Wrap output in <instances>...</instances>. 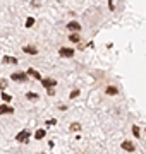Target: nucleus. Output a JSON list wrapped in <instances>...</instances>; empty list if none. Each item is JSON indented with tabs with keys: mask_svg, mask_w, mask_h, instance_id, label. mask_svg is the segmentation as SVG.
Returning <instances> with one entry per match:
<instances>
[{
	"mask_svg": "<svg viewBox=\"0 0 146 154\" xmlns=\"http://www.w3.org/2000/svg\"><path fill=\"white\" fill-rule=\"evenodd\" d=\"M76 96H79V89H74L72 93H71V99H74Z\"/></svg>",
	"mask_w": 146,
	"mask_h": 154,
	"instance_id": "nucleus-20",
	"label": "nucleus"
},
{
	"mask_svg": "<svg viewBox=\"0 0 146 154\" xmlns=\"http://www.w3.org/2000/svg\"><path fill=\"white\" fill-rule=\"evenodd\" d=\"M69 39H71L72 43H79V41H81V36H79V33H72L69 36Z\"/></svg>",
	"mask_w": 146,
	"mask_h": 154,
	"instance_id": "nucleus-15",
	"label": "nucleus"
},
{
	"mask_svg": "<svg viewBox=\"0 0 146 154\" xmlns=\"http://www.w3.org/2000/svg\"><path fill=\"white\" fill-rule=\"evenodd\" d=\"M12 81H16V82H26L28 81V72H14L11 75Z\"/></svg>",
	"mask_w": 146,
	"mask_h": 154,
	"instance_id": "nucleus-2",
	"label": "nucleus"
},
{
	"mask_svg": "<svg viewBox=\"0 0 146 154\" xmlns=\"http://www.w3.org/2000/svg\"><path fill=\"white\" fill-rule=\"evenodd\" d=\"M120 146H122V149L124 151H127V152H134V149H136L134 142H131V140H124Z\"/></svg>",
	"mask_w": 146,
	"mask_h": 154,
	"instance_id": "nucleus-5",
	"label": "nucleus"
},
{
	"mask_svg": "<svg viewBox=\"0 0 146 154\" xmlns=\"http://www.w3.org/2000/svg\"><path fill=\"white\" fill-rule=\"evenodd\" d=\"M40 154H45V152H40Z\"/></svg>",
	"mask_w": 146,
	"mask_h": 154,
	"instance_id": "nucleus-23",
	"label": "nucleus"
},
{
	"mask_svg": "<svg viewBox=\"0 0 146 154\" xmlns=\"http://www.w3.org/2000/svg\"><path fill=\"white\" fill-rule=\"evenodd\" d=\"M7 88V79H0V91H5Z\"/></svg>",
	"mask_w": 146,
	"mask_h": 154,
	"instance_id": "nucleus-16",
	"label": "nucleus"
},
{
	"mask_svg": "<svg viewBox=\"0 0 146 154\" xmlns=\"http://www.w3.org/2000/svg\"><path fill=\"white\" fill-rule=\"evenodd\" d=\"M46 93L50 94V96H53V94H55V89H53V88H48V89H46Z\"/></svg>",
	"mask_w": 146,
	"mask_h": 154,
	"instance_id": "nucleus-21",
	"label": "nucleus"
},
{
	"mask_svg": "<svg viewBox=\"0 0 146 154\" xmlns=\"http://www.w3.org/2000/svg\"><path fill=\"white\" fill-rule=\"evenodd\" d=\"M14 113V108L7 105H0V115H12Z\"/></svg>",
	"mask_w": 146,
	"mask_h": 154,
	"instance_id": "nucleus-7",
	"label": "nucleus"
},
{
	"mask_svg": "<svg viewBox=\"0 0 146 154\" xmlns=\"http://www.w3.org/2000/svg\"><path fill=\"white\" fill-rule=\"evenodd\" d=\"M59 53H60V57H65V58H72L74 57V50L72 48H60L59 50Z\"/></svg>",
	"mask_w": 146,
	"mask_h": 154,
	"instance_id": "nucleus-4",
	"label": "nucleus"
},
{
	"mask_svg": "<svg viewBox=\"0 0 146 154\" xmlns=\"http://www.w3.org/2000/svg\"><path fill=\"white\" fill-rule=\"evenodd\" d=\"M34 24V17H28V21H26V28H31Z\"/></svg>",
	"mask_w": 146,
	"mask_h": 154,
	"instance_id": "nucleus-18",
	"label": "nucleus"
},
{
	"mask_svg": "<svg viewBox=\"0 0 146 154\" xmlns=\"http://www.w3.org/2000/svg\"><path fill=\"white\" fill-rule=\"evenodd\" d=\"M23 51L24 53H29V55H36V53H38V48H34V46L28 45V46H23Z\"/></svg>",
	"mask_w": 146,
	"mask_h": 154,
	"instance_id": "nucleus-8",
	"label": "nucleus"
},
{
	"mask_svg": "<svg viewBox=\"0 0 146 154\" xmlns=\"http://www.w3.org/2000/svg\"><path fill=\"white\" fill-rule=\"evenodd\" d=\"M57 123V120H53V118H52V120H46V125H55Z\"/></svg>",
	"mask_w": 146,
	"mask_h": 154,
	"instance_id": "nucleus-22",
	"label": "nucleus"
},
{
	"mask_svg": "<svg viewBox=\"0 0 146 154\" xmlns=\"http://www.w3.org/2000/svg\"><path fill=\"white\" fill-rule=\"evenodd\" d=\"M46 135V132H45V128H38L36 132H34V139L36 140H40V139H43Z\"/></svg>",
	"mask_w": 146,
	"mask_h": 154,
	"instance_id": "nucleus-10",
	"label": "nucleus"
},
{
	"mask_svg": "<svg viewBox=\"0 0 146 154\" xmlns=\"http://www.w3.org/2000/svg\"><path fill=\"white\" fill-rule=\"evenodd\" d=\"M29 137H31L29 130H21V132L16 135V140H17L19 144H28V142H29Z\"/></svg>",
	"mask_w": 146,
	"mask_h": 154,
	"instance_id": "nucleus-1",
	"label": "nucleus"
},
{
	"mask_svg": "<svg viewBox=\"0 0 146 154\" xmlns=\"http://www.w3.org/2000/svg\"><path fill=\"white\" fill-rule=\"evenodd\" d=\"M28 74L33 77V79H36V81H41V74H40L38 70H34V69H28Z\"/></svg>",
	"mask_w": 146,
	"mask_h": 154,
	"instance_id": "nucleus-9",
	"label": "nucleus"
},
{
	"mask_svg": "<svg viewBox=\"0 0 146 154\" xmlns=\"http://www.w3.org/2000/svg\"><path fill=\"white\" fill-rule=\"evenodd\" d=\"M139 134H141V132H139V127H136V125H134V127H132V135L138 139V137H139Z\"/></svg>",
	"mask_w": 146,
	"mask_h": 154,
	"instance_id": "nucleus-17",
	"label": "nucleus"
},
{
	"mask_svg": "<svg viewBox=\"0 0 146 154\" xmlns=\"http://www.w3.org/2000/svg\"><path fill=\"white\" fill-rule=\"evenodd\" d=\"M2 99H4V101H12V98L7 93H4V91H2Z\"/></svg>",
	"mask_w": 146,
	"mask_h": 154,
	"instance_id": "nucleus-19",
	"label": "nucleus"
},
{
	"mask_svg": "<svg viewBox=\"0 0 146 154\" xmlns=\"http://www.w3.org/2000/svg\"><path fill=\"white\" fill-rule=\"evenodd\" d=\"M2 62H4V63H12V65H16V63H17V58H16V57H9V55H5Z\"/></svg>",
	"mask_w": 146,
	"mask_h": 154,
	"instance_id": "nucleus-11",
	"label": "nucleus"
},
{
	"mask_svg": "<svg viewBox=\"0 0 146 154\" xmlns=\"http://www.w3.org/2000/svg\"><path fill=\"white\" fill-rule=\"evenodd\" d=\"M26 99H29V101H40V94H36V93H28V94H26Z\"/></svg>",
	"mask_w": 146,
	"mask_h": 154,
	"instance_id": "nucleus-14",
	"label": "nucleus"
},
{
	"mask_svg": "<svg viewBox=\"0 0 146 154\" xmlns=\"http://www.w3.org/2000/svg\"><path fill=\"white\" fill-rule=\"evenodd\" d=\"M69 130H71V132H79V130H81V123H78V122L71 123V125H69Z\"/></svg>",
	"mask_w": 146,
	"mask_h": 154,
	"instance_id": "nucleus-12",
	"label": "nucleus"
},
{
	"mask_svg": "<svg viewBox=\"0 0 146 154\" xmlns=\"http://www.w3.org/2000/svg\"><path fill=\"white\" fill-rule=\"evenodd\" d=\"M105 93H107L108 96H115V94L119 93V89L115 88V86H108V88H107V91H105Z\"/></svg>",
	"mask_w": 146,
	"mask_h": 154,
	"instance_id": "nucleus-13",
	"label": "nucleus"
},
{
	"mask_svg": "<svg viewBox=\"0 0 146 154\" xmlns=\"http://www.w3.org/2000/svg\"><path fill=\"white\" fill-rule=\"evenodd\" d=\"M41 84H43V88H53V86H57V81L55 79H52V77H46V79H41Z\"/></svg>",
	"mask_w": 146,
	"mask_h": 154,
	"instance_id": "nucleus-6",
	"label": "nucleus"
},
{
	"mask_svg": "<svg viewBox=\"0 0 146 154\" xmlns=\"http://www.w3.org/2000/svg\"><path fill=\"white\" fill-rule=\"evenodd\" d=\"M67 31H72V33H79L81 31V24L78 21H71L67 24Z\"/></svg>",
	"mask_w": 146,
	"mask_h": 154,
	"instance_id": "nucleus-3",
	"label": "nucleus"
}]
</instances>
